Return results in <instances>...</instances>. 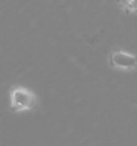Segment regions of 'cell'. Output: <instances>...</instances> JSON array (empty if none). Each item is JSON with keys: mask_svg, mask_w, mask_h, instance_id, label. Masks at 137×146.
Masks as SVG:
<instances>
[{"mask_svg": "<svg viewBox=\"0 0 137 146\" xmlns=\"http://www.w3.org/2000/svg\"><path fill=\"white\" fill-rule=\"evenodd\" d=\"M37 104V98L31 90L22 86H15L11 90V109L13 112H24L32 109Z\"/></svg>", "mask_w": 137, "mask_h": 146, "instance_id": "cell-1", "label": "cell"}, {"mask_svg": "<svg viewBox=\"0 0 137 146\" xmlns=\"http://www.w3.org/2000/svg\"><path fill=\"white\" fill-rule=\"evenodd\" d=\"M108 64L116 71H136L137 70V56L122 49L111 50Z\"/></svg>", "mask_w": 137, "mask_h": 146, "instance_id": "cell-2", "label": "cell"}, {"mask_svg": "<svg viewBox=\"0 0 137 146\" xmlns=\"http://www.w3.org/2000/svg\"><path fill=\"white\" fill-rule=\"evenodd\" d=\"M118 5L127 13H137V0H118Z\"/></svg>", "mask_w": 137, "mask_h": 146, "instance_id": "cell-3", "label": "cell"}]
</instances>
